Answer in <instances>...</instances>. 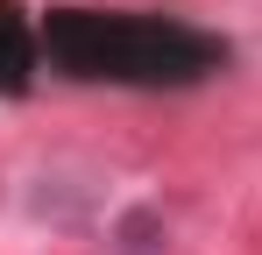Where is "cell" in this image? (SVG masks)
<instances>
[{
	"label": "cell",
	"instance_id": "2",
	"mask_svg": "<svg viewBox=\"0 0 262 255\" xmlns=\"http://www.w3.org/2000/svg\"><path fill=\"white\" fill-rule=\"evenodd\" d=\"M36 57H43L36 29L21 22V7H14V0H0V92H7V99H14V92H29Z\"/></svg>",
	"mask_w": 262,
	"mask_h": 255
},
{
	"label": "cell",
	"instance_id": "1",
	"mask_svg": "<svg viewBox=\"0 0 262 255\" xmlns=\"http://www.w3.org/2000/svg\"><path fill=\"white\" fill-rule=\"evenodd\" d=\"M50 71L85 85H135V92H177L227 71V42L177 22V14H121V7H50L43 29Z\"/></svg>",
	"mask_w": 262,
	"mask_h": 255
},
{
	"label": "cell",
	"instance_id": "3",
	"mask_svg": "<svg viewBox=\"0 0 262 255\" xmlns=\"http://www.w3.org/2000/svg\"><path fill=\"white\" fill-rule=\"evenodd\" d=\"M121 234H128V248H135V255H142V248H156V241H149V234H156V220H128Z\"/></svg>",
	"mask_w": 262,
	"mask_h": 255
}]
</instances>
